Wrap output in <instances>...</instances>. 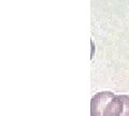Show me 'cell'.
<instances>
[{
	"label": "cell",
	"instance_id": "6da1fadb",
	"mask_svg": "<svg viewBox=\"0 0 129 116\" xmlns=\"http://www.w3.org/2000/svg\"><path fill=\"white\" fill-rule=\"evenodd\" d=\"M103 116H129V96H114L109 102Z\"/></svg>",
	"mask_w": 129,
	"mask_h": 116
},
{
	"label": "cell",
	"instance_id": "7a4b0ae2",
	"mask_svg": "<svg viewBox=\"0 0 129 116\" xmlns=\"http://www.w3.org/2000/svg\"><path fill=\"white\" fill-rule=\"evenodd\" d=\"M114 96L111 91H101L96 94L90 100V116H103L109 102Z\"/></svg>",
	"mask_w": 129,
	"mask_h": 116
}]
</instances>
